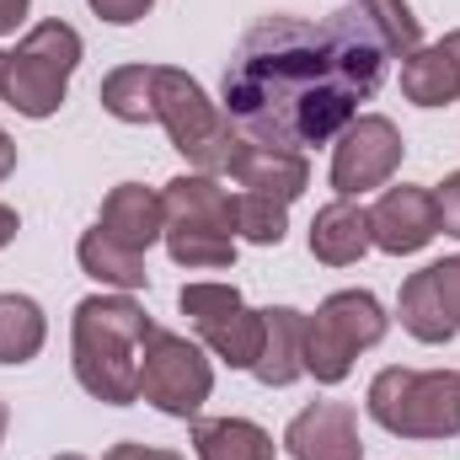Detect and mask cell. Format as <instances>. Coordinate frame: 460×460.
<instances>
[{
    "label": "cell",
    "mask_w": 460,
    "mask_h": 460,
    "mask_svg": "<svg viewBox=\"0 0 460 460\" xmlns=\"http://www.w3.org/2000/svg\"><path fill=\"white\" fill-rule=\"evenodd\" d=\"M391 316L369 289H338L316 305V316H305V375H316L322 385H343L353 358L364 348L385 338Z\"/></svg>",
    "instance_id": "obj_7"
},
{
    "label": "cell",
    "mask_w": 460,
    "mask_h": 460,
    "mask_svg": "<svg viewBox=\"0 0 460 460\" xmlns=\"http://www.w3.org/2000/svg\"><path fill=\"white\" fill-rule=\"evenodd\" d=\"M177 305H182V316L193 322L199 343L209 348L215 358H226L230 369H252L257 364L262 311H252L235 284H182Z\"/></svg>",
    "instance_id": "obj_9"
},
{
    "label": "cell",
    "mask_w": 460,
    "mask_h": 460,
    "mask_svg": "<svg viewBox=\"0 0 460 460\" xmlns=\"http://www.w3.org/2000/svg\"><path fill=\"white\" fill-rule=\"evenodd\" d=\"M230 177L246 188V193H268L279 204H295L305 188H311V166L300 150H279V145H241V155L230 161Z\"/></svg>",
    "instance_id": "obj_14"
},
{
    "label": "cell",
    "mask_w": 460,
    "mask_h": 460,
    "mask_svg": "<svg viewBox=\"0 0 460 460\" xmlns=\"http://www.w3.org/2000/svg\"><path fill=\"white\" fill-rule=\"evenodd\" d=\"M199 460H273V434L252 418H193Z\"/></svg>",
    "instance_id": "obj_18"
},
{
    "label": "cell",
    "mask_w": 460,
    "mask_h": 460,
    "mask_svg": "<svg viewBox=\"0 0 460 460\" xmlns=\"http://www.w3.org/2000/svg\"><path fill=\"white\" fill-rule=\"evenodd\" d=\"M380 27L343 5L322 22L262 16L241 32L220 81V108L252 145H332L385 81Z\"/></svg>",
    "instance_id": "obj_1"
},
{
    "label": "cell",
    "mask_w": 460,
    "mask_h": 460,
    "mask_svg": "<svg viewBox=\"0 0 460 460\" xmlns=\"http://www.w3.org/2000/svg\"><path fill=\"white\" fill-rule=\"evenodd\" d=\"M150 332V316L128 295H86L70 322V353H75V380L86 396L128 407L139 402V348Z\"/></svg>",
    "instance_id": "obj_2"
},
{
    "label": "cell",
    "mask_w": 460,
    "mask_h": 460,
    "mask_svg": "<svg viewBox=\"0 0 460 460\" xmlns=\"http://www.w3.org/2000/svg\"><path fill=\"white\" fill-rule=\"evenodd\" d=\"M86 5H92L102 22H113V27H134V22H139L155 0H86Z\"/></svg>",
    "instance_id": "obj_27"
},
{
    "label": "cell",
    "mask_w": 460,
    "mask_h": 460,
    "mask_svg": "<svg viewBox=\"0 0 460 460\" xmlns=\"http://www.w3.org/2000/svg\"><path fill=\"white\" fill-rule=\"evenodd\" d=\"M284 450L295 460H364L358 412L348 402H311L305 412L289 418Z\"/></svg>",
    "instance_id": "obj_12"
},
{
    "label": "cell",
    "mask_w": 460,
    "mask_h": 460,
    "mask_svg": "<svg viewBox=\"0 0 460 460\" xmlns=\"http://www.w3.org/2000/svg\"><path fill=\"white\" fill-rule=\"evenodd\" d=\"M369 246H375V235H369V209H364V204L332 199V204L316 209V220H311V257H316V262L348 268V262H358Z\"/></svg>",
    "instance_id": "obj_16"
},
{
    "label": "cell",
    "mask_w": 460,
    "mask_h": 460,
    "mask_svg": "<svg viewBox=\"0 0 460 460\" xmlns=\"http://www.w3.org/2000/svg\"><path fill=\"white\" fill-rule=\"evenodd\" d=\"M155 123L193 161V172H209V177L230 172V161L246 145V134L230 123L226 108L209 102V92L188 70H172V65H155Z\"/></svg>",
    "instance_id": "obj_4"
},
{
    "label": "cell",
    "mask_w": 460,
    "mask_h": 460,
    "mask_svg": "<svg viewBox=\"0 0 460 460\" xmlns=\"http://www.w3.org/2000/svg\"><path fill=\"white\" fill-rule=\"evenodd\" d=\"M289 230V204L268 193H235V235L252 246H279Z\"/></svg>",
    "instance_id": "obj_23"
},
{
    "label": "cell",
    "mask_w": 460,
    "mask_h": 460,
    "mask_svg": "<svg viewBox=\"0 0 460 460\" xmlns=\"http://www.w3.org/2000/svg\"><path fill=\"white\" fill-rule=\"evenodd\" d=\"M369 418L396 439H456L460 375L456 369H380L369 380Z\"/></svg>",
    "instance_id": "obj_5"
},
{
    "label": "cell",
    "mask_w": 460,
    "mask_h": 460,
    "mask_svg": "<svg viewBox=\"0 0 460 460\" xmlns=\"http://www.w3.org/2000/svg\"><path fill=\"white\" fill-rule=\"evenodd\" d=\"M434 209H439V230L460 241V172H450V177L434 188Z\"/></svg>",
    "instance_id": "obj_26"
},
{
    "label": "cell",
    "mask_w": 460,
    "mask_h": 460,
    "mask_svg": "<svg viewBox=\"0 0 460 460\" xmlns=\"http://www.w3.org/2000/svg\"><path fill=\"white\" fill-rule=\"evenodd\" d=\"M166 252L177 268H230L235 262V199L209 172H182L161 193Z\"/></svg>",
    "instance_id": "obj_3"
},
{
    "label": "cell",
    "mask_w": 460,
    "mask_h": 460,
    "mask_svg": "<svg viewBox=\"0 0 460 460\" xmlns=\"http://www.w3.org/2000/svg\"><path fill=\"white\" fill-rule=\"evenodd\" d=\"M5 423H11V412H5V402H0V439H5Z\"/></svg>",
    "instance_id": "obj_33"
},
{
    "label": "cell",
    "mask_w": 460,
    "mask_h": 460,
    "mask_svg": "<svg viewBox=\"0 0 460 460\" xmlns=\"http://www.w3.org/2000/svg\"><path fill=\"white\" fill-rule=\"evenodd\" d=\"M16 230H22L16 209H5V204H0V246H11V241H16Z\"/></svg>",
    "instance_id": "obj_31"
},
{
    "label": "cell",
    "mask_w": 460,
    "mask_h": 460,
    "mask_svg": "<svg viewBox=\"0 0 460 460\" xmlns=\"http://www.w3.org/2000/svg\"><path fill=\"white\" fill-rule=\"evenodd\" d=\"M209 391H215V364L204 358V348L150 322L145 348H139V402L188 423V418H199Z\"/></svg>",
    "instance_id": "obj_8"
},
{
    "label": "cell",
    "mask_w": 460,
    "mask_h": 460,
    "mask_svg": "<svg viewBox=\"0 0 460 460\" xmlns=\"http://www.w3.org/2000/svg\"><path fill=\"white\" fill-rule=\"evenodd\" d=\"M396 316H402V327H407L418 343H429V348L450 343V338L460 332L456 322H450V311H445V300H439V289H434V279H429V268H423V273H412V279L402 284Z\"/></svg>",
    "instance_id": "obj_20"
},
{
    "label": "cell",
    "mask_w": 460,
    "mask_h": 460,
    "mask_svg": "<svg viewBox=\"0 0 460 460\" xmlns=\"http://www.w3.org/2000/svg\"><path fill=\"white\" fill-rule=\"evenodd\" d=\"M369 235L380 252L391 257H412L423 252L434 235H439V209H434V193L429 188H385L380 204L369 209Z\"/></svg>",
    "instance_id": "obj_11"
},
{
    "label": "cell",
    "mask_w": 460,
    "mask_h": 460,
    "mask_svg": "<svg viewBox=\"0 0 460 460\" xmlns=\"http://www.w3.org/2000/svg\"><path fill=\"white\" fill-rule=\"evenodd\" d=\"M402 97L418 102V108H450L460 97V70H456V59L445 54V43L412 49L402 59Z\"/></svg>",
    "instance_id": "obj_19"
},
{
    "label": "cell",
    "mask_w": 460,
    "mask_h": 460,
    "mask_svg": "<svg viewBox=\"0 0 460 460\" xmlns=\"http://www.w3.org/2000/svg\"><path fill=\"white\" fill-rule=\"evenodd\" d=\"M439 43H445V54H450V59H456V70H460V27H456V32H445V38H439Z\"/></svg>",
    "instance_id": "obj_32"
},
{
    "label": "cell",
    "mask_w": 460,
    "mask_h": 460,
    "mask_svg": "<svg viewBox=\"0 0 460 460\" xmlns=\"http://www.w3.org/2000/svg\"><path fill=\"white\" fill-rule=\"evenodd\" d=\"M252 375L268 391H284L305 375V311H295V305H268L262 311V348H257Z\"/></svg>",
    "instance_id": "obj_13"
},
{
    "label": "cell",
    "mask_w": 460,
    "mask_h": 460,
    "mask_svg": "<svg viewBox=\"0 0 460 460\" xmlns=\"http://www.w3.org/2000/svg\"><path fill=\"white\" fill-rule=\"evenodd\" d=\"M75 262H81V273H92L97 284H108V289H118V295H128V289H150L145 252H134V246L113 241L108 230H97V226L81 235V246H75Z\"/></svg>",
    "instance_id": "obj_17"
},
{
    "label": "cell",
    "mask_w": 460,
    "mask_h": 460,
    "mask_svg": "<svg viewBox=\"0 0 460 460\" xmlns=\"http://www.w3.org/2000/svg\"><path fill=\"white\" fill-rule=\"evenodd\" d=\"M97 97L118 123H155V65H118Z\"/></svg>",
    "instance_id": "obj_22"
},
{
    "label": "cell",
    "mask_w": 460,
    "mask_h": 460,
    "mask_svg": "<svg viewBox=\"0 0 460 460\" xmlns=\"http://www.w3.org/2000/svg\"><path fill=\"white\" fill-rule=\"evenodd\" d=\"M375 27H380V38H385V49L391 54H412V49H423V27H418V16H412V5L407 0H353Z\"/></svg>",
    "instance_id": "obj_24"
},
{
    "label": "cell",
    "mask_w": 460,
    "mask_h": 460,
    "mask_svg": "<svg viewBox=\"0 0 460 460\" xmlns=\"http://www.w3.org/2000/svg\"><path fill=\"white\" fill-rule=\"evenodd\" d=\"M97 230H108L113 241L134 246V252H150L166 235V204H161V193H150L139 182H118L113 193L102 199Z\"/></svg>",
    "instance_id": "obj_15"
},
{
    "label": "cell",
    "mask_w": 460,
    "mask_h": 460,
    "mask_svg": "<svg viewBox=\"0 0 460 460\" xmlns=\"http://www.w3.org/2000/svg\"><path fill=\"white\" fill-rule=\"evenodd\" d=\"M27 5H32V0H0V38L22 27V16H27Z\"/></svg>",
    "instance_id": "obj_29"
},
{
    "label": "cell",
    "mask_w": 460,
    "mask_h": 460,
    "mask_svg": "<svg viewBox=\"0 0 460 460\" xmlns=\"http://www.w3.org/2000/svg\"><path fill=\"white\" fill-rule=\"evenodd\" d=\"M11 172H16V145H11V134L0 128V182H5Z\"/></svg>",
    "instance_id": "obj_30"
},
{
    "label": "cell",
    "mask_w": 460,
    "mask_h": 460,
    "mask_svg": "<svg viewBox=\"0 0 460 460\" xmlns=\"http://www.w3.org/2000/svg\"><path fill=\"white\" fill-rule=\"evenodd\" d=\"M407 145L402 128L380 113H358L343 134L332 139V188L338 199H364L369 188H385L402 166Z\"/></svg>",
    "instance_id": "obj_10"
},
{
    "label": "cell",
    "mask_w": 460,
    "mask_h": 460,
    "mask_svg": "<svg viewBox=\"0 0 460 460\" xmlns=\"http://www.w3.org/2000/svg\"><path fill=\"white\" fill-rule=\"evenodd\" d=\"M429 279H434V289H439V300H445L450 322L460 327V257H445V262H429Z\"/></svg>",
    "instance_id": "obj_25"
},
{
    "label": "cell",
    "mask_w": 460,
    "mask_h": 460,
    "mask_svg": "<svg viewBox=\"0 0 460 460\" xmlns=\"http://www.w3.org/2000/svg\"><path fill=\"white\" fill-rule=\"evenodd\" d=\"M81 54H86V43L70 22H59V16L38 22L5 54V86H0L5 108H16L22 118H54L65 92H70V75H75Z\"/></svg>",
    "instance_id": "obj_6"
},
{
    "label": "cell",
    "mask_w": 460,
    "mask_h": 460,
    "mask_svg": "<svg viewBox=\"0 0 460 460\" xmlns=\"http://www.w3.org/2000/svg\"><path fill=\"white\" fill-rule=\"evenodd\" d=\"M102 460H182L177 450H161V445H134V439H123V445H113Z\"/></svg>",
    "instance_id": "obj_28"
},
{
    "label": "cell",
    "mask_w": 460,
    "mask_h": 460,
    "mask_svg": "<svg viewBox=\"0 0 460 460\" xmlns=\"http://www.w3.org/2000/svg\"><path fill=\"white\" fill-rule=\"evenodd\" d=\"M49 316L27 295H0V364H27L43 353Z\"/></svg>",
    "instance_id": "obj_21"
},
{
    "label": "cell",
    "mask_w": 460,
    "mask_h": 460,
    "mask_svg": "<svg viewBox=\"0 0 460 460\" xmlns=\"http://www.w3.org/2000/svg\"><path fill=\"white\" fill-rule=\"evenodd\" d=\"M0 86H5V54H0Z\"/></svg>",
    "instance_id": "obj_34"
},
{
    "label": "cell",
    "mask_w": 460,
    "mask_h": 460,
    "mask_svg": "<svg viewBox=\"0 0 460 460\" xmlns=\"http://www.w3.org/2000/svg\"><path fill=\"white\" fill-rule=\"evenodd\" d=\"M54 460H86V456H54Z\"/></svg>",
    "instance_id": "obj_35"
}]
</instances>
